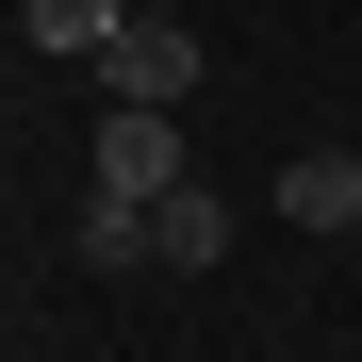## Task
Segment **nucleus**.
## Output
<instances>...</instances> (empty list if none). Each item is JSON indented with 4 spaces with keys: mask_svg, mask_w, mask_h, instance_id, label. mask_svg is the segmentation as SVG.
<instances>
[{
    "mask_svg": "<svg viewBox=\"0 0 362 362\" xmlns=\"http://www.w3.org/2000/svg\"><path fill=\"white\" fill-rule=\"evenodd\" d=\"M83 264H165L148 247V198H99V181H83Z\"/></svg>",
    "mask_w": 362,
    "mask_h": 362,
    "instance_id": "423d86ee",
    "label": "nucleus"
},
{
    "mask_svg": "<svg viewBox=\"0 0 362 362\" xmlns=\"http://www.w3.org/2000/svg\"><path fill=\"white\" fill-rule=\"evenodd\" d=\"M83 181H99V198H165V181H198V165H181V115H99V132H83Z\"/></svg>",
    "mask_w": 362,
    "mask_h": 362,
    "instance_id": "f03ea898",
    "label": "nucleus"
},
{
    "mask_svg": "<svg viewBox=\"0 0 362 362\" xmlns=\"http://www.w3.org/2000/svg\"><path fill=\"white\" fill-rule=\"evenodd\" d=\"M280 214L329 230V247H362V148H280Z\"/></svg>",
    "mask_w": 362,
    "mask_h": 362,
    "instance_id": "7ed1b4c3",
    "label": "nucleus"
},
{
    "mask_svg": "<svg viewBox=\"0 0 362 362\" xmlns=\"http://www.w3.org/2000/svg\"><path fill=\"white\" fill-rule=\"evenodd\" d=\"M132 17H148V0H17V49H33V66H99Z\"/></svg>",
    "mask_w": 362,
    "mask_h": 362,
    "instance_id": "20e7f679",
    "label": "nucleus"
},
{
    "mask_svg": "<svg viewBox=\"0 0 362 362\" xmlns=\"http://www.w3.org/2000/svg\"><path fill=\"white\" fill-rule=\"evenodd\" d=\"M148 247H165V280L230 264V198H214V181H165V198H148Z\"/></svg>",
    "mask_w": 362,
    "mask_h": 362,
    "instance_id": "39448f33",
    "label": "nucleus"
},
{
    "mask_svg": "<svg viewBox=\"0 0 362 362\" xmlns=\"http://www.w3.org/2000/svg\"><path fill=\"white\" fill-rule=\"evenodd\" d=\"M198 66H214V49H198V17H132L83 83H99V115H181V99H198Z\"/></svg>",
    "mask_w": 362,
    "mask_h": 362,
    "instance_id": "f257e3e1",
    "label": "nucleus"
}]
</instances>
